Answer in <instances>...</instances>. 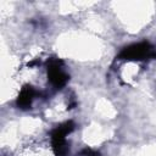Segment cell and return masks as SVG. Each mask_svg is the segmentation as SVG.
Instances as JSON below:
<instances>
[{"mask_svg":"<svg viewBox=\"0 0 156 156\" xmlns=\"http://www.w3.org/2000/svg\"><path fill=\"white\" fill-rule=\"evenodd\" d=\"M35 96V90L30 87H26L22 89V91L18 95V99H17V106L21 107V108H28L33 101Z\"/></svg>","mask_w":156,"mask_h":156,"instance_id":"obj_3","label":"cell"},{"mask_svg":"<svg viewBox=\"0 0 156 156\" xmlns=\"http://www.w3.org/2000/svg\"><path fill=\"white\" fill-rule=\"evenodd\" d=\"M156 57V51L149 43H139L133 44L130 46L124 48L118 55V60H147Z\"/></svg>","mask_w":156,"mask_h":156,"instance_id":"obj_1","label":"cell"},{"mask_svg":"<svg viewBox=\"0 0 156 156\" xmlns=\"http://www.w3.org/2000/svg\"><path fill=\"white\" fill-rule=\"evenodd\" d=\"M48 74L51 84L55 88H61L67 83V74L61 68V62L58 60H51L48 66Z\"/></svg>","mask_w":156,"mask_h":156,"instance_id":"obj_2","label":"cell"},{"mask_svg":"<svg viewBox=\"0 0 156 156\" xmlns=\"http://www.w3.org/2000/svg\"><path fill=\"white\" fill-rule=\"evenodd\" d=\"M80 156H100V154L94 151V150H91V149H84L80 152Z\"/></svg>","mask_w":156,"mask_h":156,"instance_id":"obj_4","label":"cell"}]
</instances>
